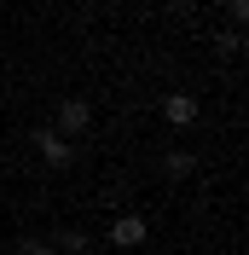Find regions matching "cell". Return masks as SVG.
Instances as JSON below:
<instances>
[{
	"mask_svg": "<svg viewBox=\"0 0 249 255\" xmlns=\"http://www.w3.org/2000/svg\"><path fill=\"white\" fill-rule=\"evenodd\" d=\"M35 151H41V162H47V168H70V157H76V145L64 139V133H52V128H41V133H35Z\"/></svg>",
	"mask_w": 249,
	"mask_h": 255,
	"instance_id": "obj_1",
	"label": "cell"
},
{
	"mask_svg": "<svg viewBox=\"0 0 249 255\" xmlns=\"http://www.w3.org/2000/svg\"><path fill=\"white\" fill-rule=\"evenodd\" d=\"M145 232H151L145 215H116V221H110V244H116V250H139Z\"/></svg>",
	"mask_w": 249,
	"mask_h": 255,
	"instance_id": "obj_2",
	"label": "cell"
},
{
	"mask_svg": "<svg viewBox=\"0 0 249 255\" xmlns=\"http://www.w3.org/2000/svg\"><path fill=\"white\" fill-rule=\"evenodd\" d=\"M87 122H93V105H87V99H64V105H58V128H52V133L70 139V133H81Z\"/></svg>",
	"mask_w": 249,
	"mask_h": 255,
	"instance_id": "obj_3",
	"label": "cell"
},
{
	"mask_svg": "<svg viewBox=\"0 0 249 255\" xmlns=\"http://www.w3.org/2000/svg\"><path fill=\"white\" fill-rule=\"evenodd\" d=\"M162 116H168L174 128H191V122H197V99H191V93H168V99H162Z\"/></svg>",
	"mask_w": 249,
	"mask_h": 255,
	"instance_id": "obj_4",
	"label": "cell"
},
{
	"mask_svg": "<svg viewBox=\"0 0 249 255\" xmlns=\"http://www.w3.org/2000/svg\"><path fill=\"white\" fill-rule=\"evenodd\" d=\"M162 168L180 180V174H191V168H197V157H191V151H168V157H162Z\"/></svg>",
	"mask_w": 249,
	"mask_h": 255,
	"instance_id": "obj_5",
	"label": "cell"
},
{
	"mask_svg": "<svg viewBox=\"0 0 249 255\" xmlns=\"http://www.w3.org/2000/svg\"><path fill=\"white\" fill-rule=\"evenodd\" d=\"M23 255H58V250H52L47 238H23Z\"/></svg>",
	"mask_w": 249,
	"mask_h": 255,
	"instance_id": "obj_6",
	"label": "cell"
},
{
	"mask_svg": "<svg viewBox=\"0 0 249 255\" xmlns=\"http://www.w3.org/2000/svg\"><path fill=\"white\" fill-rule=\"evenodd\" d=\"M226 12H232V23H244V17H249V0H226Z\"/></svg>",
	"mask_w": 249,
	"mask_h": 255,
	"instance_id": "obj_7",
	"label": "cell"
}]
</instances>
